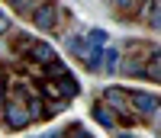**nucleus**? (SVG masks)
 Instances as JSON below:
<instances>
[{"label": "nucleus", "instance_id": "nucleus-1", "mask_svg": "<svg viewBox=\"0 0 161 138\" xmlns=\"http://www.w3.org/2000/svg\"><path fill=\"white\" fill-rule=\"evenodd\" d=\"M26 19H29L36 35H61L64 23H68V10H64L58 0H45V3H39Z\"/></svg>", "mask_w": 161, "mask_h": 138}, {"label": "nucleus", "instance_id": "nucleus-2", "mask_svg": "<svg viewBox=\"0 0 161 138\" xmlns=\"http://www.w3.org/2000/svg\"><path fill=\"white\" fill-rule=\"evenodd\" d=\"M97 100L110 109V113L116 116L119 122V129H132V125H139V116L132 113V106H129V87H119V84H106L100 90Z\"/></svg>", "mask_w": 161, "mask_h": 138}, {"label": "nucleus", "instance_id": "nucleus-3", "mask_svg": "<svg viewBox=\"0 0 161 138\" xmlns=\"http://www.w3.org/2000/svg\"><path fill=\"white\" fill-rule=\"evenodd\" d=\"M0 125L7 132H26L36 122L29 116V109H26V103H3L0 106Z\"/></svg>", "mask_w": 161, "mask_h": 138}, {"label": "nucleus", "instance_id": "nucleus-4", "mask_svg": "<svg viewBox=\"0 0 161 138\" xmlns=\"http://www.w3.org/2000/svg\"><path fill=\"white\" fill-rule=\"evenodd\" d=\"M132 23H139V26H145V29L158 32L161 29V0H142L139 10H136V16H132Z\"/></svg>", "mask_w": 161, "mask_h": 138}, {"label": "nucleus", "instance_id": "nucleus-5", "mask_svg": "<svg viewBox=\"0 0 161 138\" xmlns=\"http://www.w3.org/2000/svg\"><path fill=\"white\" fill-rule=\"evenodd\" d=\"M55 58H61L58 48L52 45L48 39H39V35H36V42L29 45V51H26V61H32V64H39V67L48 64V61H55Z\"/></svg>", "mask_w": 161, "mask_h": 138}, {"label": "nucleus", "instance_id": "nucleus-6", "mask_svg": "<svg viewBox=\"0 0 161 138\" xmlns=\"http://www.w3.org/2000/svg\"><path fill=\"white\" fill-rule=\"evenodd\" d=\"M77 61H80V67H84L87 74H97V71H100V61H103V45L87 42V45H84V51L77 55Z\"/></svg>", "mask_w": 161, "mask_h": 138}, {"label": "nucleus", "instance_id": "nucleus-7", "mask_svg": "<svg viewBox=\"0 0 161 138\" xmlns=\"http://www.w3.org/2000/svg\"><path fill=\"white\" fill-rule=\"evenodd\" d=\"M7 39H10V55H13V58H26L29 45L36 42V32H23V29H13Z\"/></svg>", "mask_w": 161, "mask_h": 138}, {"label": "nucleus", "instance_id": "nucleus-8", "mask_svg": "<svg viewBox=\"0 0 161 138\" xmlns=\"http://www.w3.org/2000/svg\"><path fill=\"white\" fill-rule=\"evenodd\" d=\"M119 61H123V51H119V45H103L100 71H103L106 77H119Z\"/></svg>", "mask_w": 161, "mask_h": 138}, {"label": "nucleus", "instance_id": "nucleus-9", "mask_svg": "<svg viewBox=\"0 0 161 138\" xmlns=\"http://www.w3.org/2000/svg\"><path fill=\"white\" fill-rule=\"evenodd\" d=\"M90 119L97 122L100 129H110V132H116V129H119L116 116H113V113H110V109H106V106H103L100 100H93V103H90Z\"/></svg>", "mask_w": 161, "mask_h": 138}, {"label": "nucleus", "instance_id": "nucleus-10", "mask_svg": "<svg viewBox=\"0 0 161 138\" xmlns=\"http://www.w3.org/2000/svg\"><path fill=\"white\" fill-rule=\"evenodd\" d=\"M55 87H58V96H61V100H68V103H74L77 96H80V80H77L74 74L55 80Z\"/></svg>", "mask_w": 161, "mask_h": 138}, {"label": "nucleus", "instance_id": "nucleus-11", "mask_svg": "<svg viewBox=\"0 0 161 138\" xmlns=\"http://www.w3.org/2000/svg\"><path fill=\"white\" fill-rule=\"evenodd\" d=\"M142 67H145V61L139 55H123V61H119V77H142Z\"/></svg>", "mask_w": 161, "mask_h": 138}, {"label": "nucleus", "instance_id": "nucleus-12", "mask_svg": "<svg viewBox=\"0 0 161 138\" xmlns=\"http://www.w3.org/2000/svg\"><path fill=\"white\" fill-rule=\"evenodd\" d=\"M68 74H71V67L64 64L61 58H55V61L42 64V80H61V77H68Z\"/></svg>", "mask_w": 161, "mask_h": 138}, {"label": "nucleus", "instance_id": "nucleus-13", "mask_svg": "<svg viewBox=\"0 0 161 138\" xmlns=\"http://www.w3.org/2000/svg\"><path fill=\"white\" fill-rule=\"evenodd\" d=\"M142 80H148V84H158L161 80V51H155L148 61L142 67Z\"/></svg>", "mask_w": 161, "mask_h": 138}, {"label": "nucleus", "instance_id": "nucleus-14", "mask_svg": "<svg viewBox=\"0 0 161 138\" xmlns=\"http://www.w3.org/2000/svg\"><path fill=\"white\" fill-rule=\"evenodd\" d=\"M139 3L142 0H110V7H113V13L119 19H129L132 23V16H136V10H139Z\"/></svg>", "mask_w": 161, "mask_h": 138}, {"label": "nucleus", "instance_id": "nucleus-15", "mask_svg": "<svg viewBox=\"0 0 161 138\" xmlns=\"http://www.w3.org/2000/svg\"><path fill=\"white\" fill-rule=\"evenodd\" d=\"M26 109H29V116H32V122H45V96L42 93H32L29 100H26Z\"/></svg>", "mask_w": 161, "mask_h": 138}, {"label": "nucleus", "instance_id": "nucleus-16", "mask_svg": "<svg viewBox=\"0 0 161 138\" xmlns=\"http://www.w3.org/2000/svg\"><path fill=\"white\" fill-rule=\"evenodd\" d=\"M58 39L64 42V51L74 55V58H77V55L84 51V45H87V39H84V35H77V32H61Z\"/></svg>", "mask_w": 161, "mask_h": 138}, {"label": "nucleus", "instance_id": "nucleus-17", "mask_svg": "<svg viewBox=\"0 0 161 138\" xmlns=\"http://www.w3.org/2000/svg\"><path fill=\"white\" fill-rule=\"evenodd\" d=\"M7 3H10V10H13V16H23V19H26L39 3H45V0H7Z\"/></svg>", "mask_w": 161, "mask_h": 138}, {"label": "nucleus", "instance_id": "nucleus-18", "mask_svg": "<svg viewBox=\"0 0 161 138\" xmlns=\"http://www.w3.org/2000/svg\"><path fill=\"white\" fill-rule=\"evenodd\" d=\"M61 138H93V132L84 122H68V125L61 129Z\"/></svg>", "mask_w": 161, "mask_h": 138}, {"label": "nucleus", "instance_id": "nucleus-19", "mask_svg": "<svg viewBox=\"0 0 161 138\" xmlns=\"http://www.w3.org/2000/svg\"><path fill=\"white\" fill-rule=\"evenodd\" d=\"M68 109H71V103H68V100H45V122H52L55 116L68 113Z\"/></svg>", "mask_w": 161, "mask_h": 138}, {"label": "nucleus", "instance_id": "nucleus-20", "mask_svg": "<svg viewBox=\"0 0 161 138\" xmlns=\"http://www.w3.org/2000/svg\"><path fill=\"white\" fill-rule=\"evenodd\" d=\"M87 42H93V45H110V32L106 29H100V26H93V29H87Z\"/></svg>", "mask_w": 161, "mask_h": 138}, {"label": "nucleus", "instance_id": "nucleus-21", "mask_svg": "<svg viewBox=\"0 0 161 138\" xmlns=\"http://www.w3.org/2000/svg\"><path fill=\"white\" fill-rule=\"evenodd\" d=\"M10 32H13V16L7 10H0V39H7Z\"/></svg>", "mask_w": 161, "mask_h": 138}, {"label": "nucleus", "instance_id": "nucleus-22", "mask_svg": "<svg viewBox=\"0 0 161 138\" xmlns=\"http://www.w3.org/2000/svg\"><path fill=\"white\" fill-rule=\"evenodd\" d=\"M39 138H61V129H45V132H39Z\"/></svg>", "mask_w": 161, "mask_h": 138}, {"label": "nucleus", "instance_id": "nucleus-23", "mask_svg": "<svg viewBox=\"0 0 161 138\" xmlns=\"http://www.w3.org/2000/svg\"><path fill=\"white\" fill-rule=\"evenodd\" d=\"M113 135H116V138H142V135H136V132H126V129H116Z\"/></svg>", "mask_w": 161, "mask_h": 138}, {"label": "nucleus", "instance_id": "nucleus-24", "mask_svg": "<svg viewBox=\"0 0 161 138\" xmlns=\"http://www.w3.org/2000/svg\"><path fill=\"white\" fill-rule=\"evenodd\" d=\"M26 138H39V135H26Z\"/></svg>", "mask_w": 161, "mask_h": 138}]
</instances>
